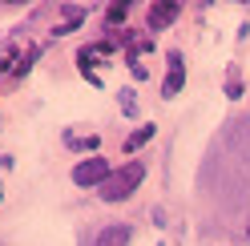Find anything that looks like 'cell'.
I'll list each match as a JSON object with an SVG mask.
<instances>
[{
  "mask_svg": "<svg viewBox=\"0 0 250 246\" xmlns=\"http://www.w3.org/2000/svg\"><path fill=\"white\" fill-rule=\"evenodd\" d=\"M142 178H146V165L129 162V165H121V170H109V178L97 186V194L105 198V202H125V198L142 186Z\"/></svg>",
  "mask_w": 250,
  "mask_h": 246,
  "instance_id": "1",
  "label": "cell"
},
{
  "mask_svg": "<svg viewBox=\"0 0 250 246\" xmlns=\"http://www.w3.org/2000/svg\"><path fill=\"white\" fill-rule=\"evenodd\" d=\"M105 178H109L105 158H85V162L73 170V182H77V186H101Z\"/></svg>",
  "mask_w": 250,
  "mask_h": 246,
  "instance_id": "2",
  "label": "cell"
},
{
  "mask_svg": "<svg viewBox=\"0 0 250 246\" xmlns=\"http://www.w3.org/2000/svg\"><path fill=\"white\" fill-rule=\"evenodd\" d=\"M182 85H186V61H182V53H169L166 81H162V97H178Z\"/></svg>",
  "mask_w": 250,
  "mask_h": 246,
  "instance_id": "3",
  "label": "cell"
},
{
  "mask_svg": "<svg viewBox=\"0 0 250 246\" xmlns=\"http://www.w3.org/2000/svg\"><path fill=\"white\" fill-rule=\"evenodd\" d=\"M174 17H178L174 0H158V4H149V28H169Z\"/></svg>",
  "mask_w": 250,
  "mask_h": 246,
  "instance_id": "4",
  "label": "cell"
},
{
  "mask_svg": "<svg viewBox=\"0 0 250 246\" xmlns=\"http://www.w3.org/2000/svg\"><path fill=\"white\" fill-rule=\"evenodd\" d=\"M129 234H133L129 226H105L97 234V246H129Z\"/></svg>",
  "mask_w": 250,
  "mask_h": 246,
  "instance_id": "5",
  "label": "cell"
},
{
  "mask_svg": "<svg viewBox=\"0 0 250 246\" xmlns=\"http://www.w3.org/2000/svg\"><path fill=\"white\" fill-rule=\"evenodd\" d=\"M81 20H85V8H81V4H77V8H65V17H61V24L53 28V33H69V28H77Z\"/></svg>",
  "mask_w": 250,
  "mask_h": 246,
  "instance_id": "6",
  "label": "cell"
},
{
  "mask_svg": "<svg viewBox=\"0 0 250 246\" xmlns=\"http://www.w3.org/2000/svg\"><path fill=\"white\" fill-rule=\"evenodd\" d=\"M149 137H153V125H146V129H137V133H129V137H125V149H137V145H146Z\"/></svg>",
  "mask_w": 250,
  "mask_h": 246,
  "instance_id": "7",
  "label": "cell"
},
{
  "mask_svg": "<svg viewBox=\"0 0 250 246\" xmlns=\"http://www.w3.org/2000/svg\"><path fill=\"white\" fill-rule=\"evenodd\" d=\"M125 12H129V4H125V0H117V4H109L105 17H109V24H121V20H125Z\"/></svg>",
  "mask_w": 250,
  "mask_h": 246,
  "instance_id": "8",
  "label": "cell"
},
{
  "mask_svg": "<svg viewBox=\"0 0 250 246\" xmlns=\"http://www.w3.org/2000/svg\"><path fill=\"white\" fill-rule=\"evenodd\" d=\"M121 109H125V113H129V117L137 113V101H133V93H129V89H125V93H121Z\"/></svg>",
  "mask_w": 250,
  "mask_h": 246,
  "instance_id": "9",
  "label": "cell"
},
{
  "mask_svg": "<svg viewBox=\"0 0 250 246\" xmlns=\"http://www.w3.org/2000/svg\"><path fill=\"white\" fill-rule=\"evenodd\" d=\"M0 246H4V242H0Z\"/></svg>",
  "mask_w": 250,
  "mask_h": 246,
  "instance_id": "10",
  "label": "cell"
}]
</instances>
